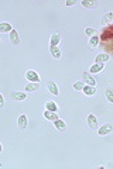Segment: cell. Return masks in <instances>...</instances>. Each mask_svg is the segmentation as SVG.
I'll use <instances>...</instances> for the list:
<instances>
[{
	"label": "cell",
	"instance_id": "cell-1",
	"mask_svg": "<svg viewBox=\"0 0 113 169\" xmlns=\"http://www.w3.org/2000/svg\"><path fill=\"white\" fill-rule=\"evenodd\" d=\"M26 78H27L31 83H40L38 73L35 72V71H33V69H30V71H27V72H26Z\"/></svg>",
	"mask_w": 113,
	"mask_h": 169
},
{
	"label": "cell",
	"instance_id": "cell-2",
	"mask_svg": "<svg viewBox=\"0 0 113 169\" xmlns=\"http://www.w3.org/2000/svg\"><path fill=\"white\" fill-rule=\"evenodd\" d=\"M99 40H102V41H106V42H109L110 40H112V27H110V26H108L105 30L102 31V37Z\"/></svg>",
	"mask_w": 113,
	"mask_h": 169
},
{
	"label": "cell",
	"instance_id": "cell-3",
	"mask_svg": "<svg viewBox=\"0 0 113 169\" xmlns=\"http://www.w3.org/2000/svg\"><path fill=\"white\" fill-rule=\"evenodd\" d=\"M10 99L23 102V100L27 99V95H26V93H23V92H12V93H10Z\"/></svg>",
	"mask_w": 113,
	"mask_h": 169
},
{
	"label": "cell",
	"instance_id": "cell-4",
	"mask_svg": "<svg viewBox=\"0 0 113 169\" xmlns=\"http://www.w3.org/2000/svg\"><path fill=\"white\" fill-rule=\"evenodd\" d=\"M47 86H48V90H50L51 95H54V96H58L59 90H58V86L55 84L54 81H48L47 82Z\"/></svg>",
	"mask_w": 113,
	"mask_h": 169
},
{
	"label": "cell",
	"instance_id": "cell-5",
	"mask_svg": "<svg viewBox=\"0 0 113 169\" xmlns=\"http://www.w3.org/2000/svg\"><path fill=\"white\" fill-rule=\"evenodd\" d=\"M112 130H113L112 124H105V126H102L101 128L97 130V134H99V135H106V134H109Z\"/></svg>",
	"mask_w": 113,
	"mask_h": 169
},
{
	"label": "cell",
	"instance_id": "cell-6",
	"mask_svg": "<svg viewBox=\"0 0 113 169\" xmlns=\"http://www.w3.org/2000/svg\"><path fill=\"white\" fill-rule=\"evenodd\" d=\"M10 42H12V44H14V45L20 44V37H19V33H17L16 30L10 31Z\"/></svg>",
	"mask_w": 113,
	"mask_h": 169
},
{
	"label": "cell",
	"instance_id": "cell-7",
	"mask_svg": "<svg viewBox=\"0 0 113 169\" xmlns=\"http://www.w3.org/2000/svg\"><path fill=\"white\" fill-rule=\"evenodd\" d=\"M26 127H27V116L26 114L19 116V128L20 130H26Z\"/></svg>",
	"mask_w": 113,
	"mask_h": 169
},
{
	"label": "cell",
	"instance_id": "cell-8",
	"mask_svg": "<svg viewBox=\"0 0 113 169\" xmlns=\"http://www.w3.org/2000/svg\"><path fill=\"white\" fill-rule=\"evenodd\" d=\"M82 76H83V81L89 84V86H95V84H96V81H95L94 78L90 76L88 72H83V73H82Z\"/></svg>",
	"mask_w": 113,
	"mask_h": 169
},
{
	"label": "cell",
	"instance_id": "cell-9",
	"mask_svg": "<svg viewBox=\"0 0 113 169\" xmlns=\"http://www.w3.org/2000/svg\"><path fill=\"white\" fill-rule=\"evenodd\" d=\"M82 90H83V93H85L86 96H94L95 93H96V88H95V86H89V84H88V86H83Z\"/></svg>",
	"mask_w": 113,
	"mask_h": 169
},
{
	"label": "cell",
	"instance_id": "cell-10",
	"mask_svg": "<svg viewBox=\"0 0 113 169\" xmlns=\"http://www.w3.org/2000/svg\"><path fill=\"white\" fill-rule=\"evenodd\" d=\"M109 58H110L109 54H99L95 58V61H96V64H105L106 61H109Z\"/></svg>",
	"mask_w": 113,
	"mask_h": 169
},
{
	"label": "cell",
	"instance_id": "cell-11",
	"mask_svg": "<svg viewBox=\"0 0 113 169\" xmlns=\"http://www.w3.org/2000/svg\"><path fill=\"white\" fill-rule=\"evenodd\" d=\"M44 117H45L47 120H50V121H55V120L58 119L57 113H55V112H50V110H45V112H44Z\"/></svg>",
	"mask_w": 113,
	"mask_h": 169
},
{
	"label": "cell",
	"instance_id": "cell-12",
	"mask_svg": "<svg viewBox=\"0 0 113 169\" xmlns=\"http://www.w3.org/2000/svg\"><path fill=\"white\" fill-rule=\"evenodd\" d=\"M54 126H55V128H57V130H59V131H65L66 130V124L64 123L62 120H59V119H57L54 121Z\"/></svg>",
	"mask_w": 113,
	"mask_h": 169
},
{
	"label": "cell",
	"instance_id": "cell-13",
	"mask_svg": "<svg viewBox=\"0 0 113 169\" xmlns=\"http://www.w3.org/2000/svg\"><path fill=\"white\" fill-rule=\"evenodd\" d=\"M88 124H89L90 128H97V120L94 114H89L88 116Z\"/></svg>",
	"mask_w": 113,
	"mask_h": 169
},
{
	"label": "cell",
	"instance_id": "cell-14",
	"mask_svg": "<svg viewBox=\"0 0 113 169\" xmlns=\"http://www.w3.org/2000/svg\"><path fill=\"white\" fill-rule=\"evenodd\" d=\"M50 51H51V55H52L55 59H59V58H61V50H59L58 47H51Z\"/></svg>",
	"mask_w": 113,
	"mask_h": 169
},
{
	"label": "cell",
	"instance_id": "cell-15",
	"mask_svg": "<svg viewBox=\"0 0 113 169\" xmlns=\"http://www.w3.org/2000/svg\"><path fill=\"white\" fill-rule=\"evenodd\" d=\"M59 41H61V35H59V34H52V35H51V47H58Z\"/></svg>",
	"mask_w": 113,
	"mask_h": 169
},
{
	"label": "cell",
	"instance_id": "cell-16",
	"mask_svg": "<svg viewBox=\"0 0 113 169\" xmlns=\"http://www.w3.org/2000/svg\"><path fill=\"white\" fill-rule=\"evenodd\" d=\"M13 27L12 24L9 23H0V33H9V31H12Z\"/></svg>",
	"mask_w": 113,
	"mask_h": 169
},
{
	"label": "cell",
	"instance_id": "cell-17",
	"mask_svg": "<svg viewBox=\"0 0 113 169\" xmlns=\"http://www.w3.org/2000/svg\"><path fill=\"white\" fill-rule=\"evenodd\" d=\"M105 64H95V65L90 66V73H96V72H101L103 69Z\"/></svg>",
	"mask_w": 113,
	"mask_h": 169
},
{
	"label": "cell",
	"instance_id": "cell-18",
	"mask_svg": "<svg viewBox=\"0 0 113 169\" xmlns=\"http://www.w3.org/2000/svg\"><path fill=\"white\" fill-rule=\"evenodd\" d=\"M45 107H47V110L55 112V113L58 110V106H57V103H54V102H47V103H45Z\"/></svg>",
	"mask_w": 113,
	"mask_h": 169
},
{
	"label": "cell",
	"instance_id": "cell-19",
	"mask_svg": "<svg viewBox=\"0 0 113 169\" xmlns=\"http://www.w3.org/2000/svg\"><path fill=\"white\" fill-rule=\"evenodd\" d=\"M40 89V83H30L26 86V92H35Z\"/></svg>",
	"mask_w": 113,
	"mask_h": 169
},
{
	"label": "cell",
	"instance_id": "cell-20",
	"mask_svg": "<svg viewBox=\"0 0 113 169\" xmlns=\"http://www.w3.org/2000/svg\"><path fill=\"white\" fill-rule=\"evenodd\" d=\"M81 4L86 9H95V4L96 3H95V2H90V0H82Z\"/></svg>",
	"mask_w": 113,
	"mask_h": 169
},
{
	"label": "cell",
	"instance_id": "cell-21",
	"mask_svg": "<svg viewBox=\"0 0 113 169\" xmlns=\"http://www.w3.org/2000/svg\"><path fill=\"white\" fill-rule=\"evenodd\" d=\"M99 37H96V35H94V37H90V40H89V47L90 48H95V47L99 44Z\"/></svg>",
	"mask_w": 113,
	"mask_h": 169
},
{
	"label": "cell",
	"instance_id": "cell-22",
	"mask_svg": "<svg viewBox=\"0 0 113 169\" xmlns=\"http://www.w3.org/2000/svg\"><path fill=\"white\" fill-rule=\"evenodd\" d=\"M112 20H113V13H106L105 19H103V23H105L106 26H110V24H112Z\"/></svg>",
	"mask_w": 113,
	"mask_h": 169
},
{
	"label": "cell",
	"instance_id": "cell-23",
	"mask_svg": "<svg viewBox=\"0 0 113 169\" xmlns=\"http://www.w3.org/2000/svg\"><path fill=\"white\" fill-rule=\"evenodd\" d=\"M106 97H108V100H109L110 103L113 102V90H112L110 88L108 89V90H106Z\"/></svg>",
	"mask_w": 113,
	"mask_h": 169
},
{
	"label": "cell",
	"instance_id": "cell-24",
	"mask_svg": "<svg viewBox=\"0 0 113 169\" xmlns=\"http://www.w3.org/2000/svg\"><path fill=\"white\" fill-rule=\"evenodd\" d=\"M85 31H86V34L89 35V37H94V35H96V30H94V28H90V27H88Z\"/></svg>",
	"mask_w": 113,
	"mask_h": 169
},
{
	"label": "cell",
	"instance_id": "cell-25",
	"mask_svg": "<svg viewBox=\"0 0 113 169\" xmlns=\"http://www.w3.org/2000/svg\"><path fill=\"white\" fill-rule=\"evenodd\" d=\"M74 89H75V90H82V89H83L82 82H75V83H74Z\"/></svg>",
	"mask_w": 113,
	"mask_h": 169
},
{
	"label": "cell",
	"instance_id": "cell-26",
	"mask_svg": "<svg viewBox=\"0 0 113 169\" xmlns=\"http://www.w3.org/2000/svg\"><path fill=\"white\" fill-rule=\"evenodd\" d=\"M74 4H76V0H68L66 2V6H74Z\"/></svg>",
	"mask_w": 113,
	"mask_h": 169
},
{
	"label": "cell",
	"instance_id": "cell-27",
	"mask_svg": "<svg viewBox=\"0 0 113 169\" xmlns=\"http://www.w3.org/2000/svg\"><path fill=\"white\" fill-rule=\"evenodd\" d=\"M3 106H4V99H3V95L0 93V109L3 107Z\"/></svg>",
	"mask_w": 113,
	"mask_h": 169
},
{
	"label": "cell",
	"instance_id": "cell-28",
	"mask_svg": "<svg viewBox=\"0 0 113 169\" xmlns=\"http://www.w3.org/2000/svg\"><path fill=\"white\" fill-rule=\"evenodd\" d=\"M2 150H3V148H2V144H0V152H2Z\"/></svg>",
	"mask_w": 113,
	"mask_h": 169
},
{
	"label": "cell",
	"instance_id": "cell-29",
	"mask_svg": "<svg viewBox=\"0 0 113 169\" xmlns=\"http://www.w3.org/2000/svg\"><path fill=\"white\" fill-rule=\"evenodd\" d=\"M0 166H2V164H0Z\"/></svg>",
	"mask_w": 113,
	"mask_h": 169
}]
</instances>
